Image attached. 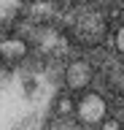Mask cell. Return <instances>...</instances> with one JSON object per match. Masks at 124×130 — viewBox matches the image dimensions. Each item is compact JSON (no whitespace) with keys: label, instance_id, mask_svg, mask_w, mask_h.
<instances>
[{"label":"cell","instance_id":"cell-7","mask_svg":"<svg viewBox=\"0 0 124 130\" xmlns=\"http://www.w3.org/2000/svg\"><path fill=\"white\" fill-rule=\"evenodd\" d=\"M54 130H76V125H73V122H59Z\"/></svg>","mask_w":124,"mask_h":130},{"label":"cell","instance_id":"cell-6","mask_svg":"<svg viewBox=\"0 0 124 130\" xmlns=\"http://www.w3.org/2000/svg\"><path fill=\"white\" fill-rule=\"evenodd\" d=\"M116 49L124 54V24L119 27V32H116Z\"/></svg>","mask_w":124,"mask_h":130},{"label":"cell","instance_id":"cell-2","mask_svg":"<svg viewBox=\"0 0 124 130\" xmlns=\"http://www.w3.org/2000/svg\"><path fill=\"white\" fill-rule=\"evenodd\" d=\"M78 117H81V122H86V125L103 122V117H105V100L100 95H86L81 103H78Z\"/></svg>","mask_w":124,"mask_h":130},{"label":"cell","instance_id":"cell-9","mask_svg":"<svg viewBox=\"0 0 124 130\" xmlns=\"http://www.w3.org/2000/svg\"><path fill=\"white\" fill-rule=\"evenodd\" d=\"M121 130H124V125H121Z\"/></svg>","mask_w":124,"mask_h":130},{"label":"cell","instance_id":"cell-4","mask_svg":"<svg viewBox=\"0 0 124 130\" xmlns=\"http://www.w3.org/2000/svg\"><path fill=\"white\" fill-rule=\"evenodd\" d=\"M0 57L8 60V62H19V60H24V57H27V43H24V41H19V38L0 41Z\"/></svg>","mask_w":124,"mask_h":130},{"label":"cell","instance_id":"cell-1","mask_svg":"<svg viewBox=\"0 0 124 130\" xmlns=\"http://www.w3.org/2000/svg\"><path fill=\"white\" fill-rule=\"evenodd\" d=\"M54 84L30 68H0V130H43Z\"/></svg>","mask_w":124,"mask_h":130},{"label":"cell","instance_id":"cell-10","mask_svg":"<svg viewBox=\"0 0 124 130\" xmlns=\"http://www.w3.org/2000/svg\"><path fill=\"white\" fill-rule=\"evenodd\" d=\"M86 130H89V127H86Z\"/></svg>","mask_w":124,"mask_h":130},{"label":"cell","instance_id":"cell-8","mask_svg":"<svg viewBox=\"0 0 124 130\" xmlns=\"http://www.w3.org/2000/svg\"><path fill=\"white\" fill-rule=\"evenodd\" d=\"M103 130H121V125H116V122H105Z\"/></svg>","mask_w":124,"mask_h":130},{"label":"cell","instance_id":"cell-3","mask_svg":"<svg viewBox=\"0 0 124 130\" xmlns=\"http://www.w3.org/2000/svg\"><path fill=\"white\" fill-rule=\"evenodd\" d=\"M65 81H67L70 89H84L92 81V65L86 62V60H76V62H70L67 71H65Z\"/></svg>","mask_w":124,"mask_h":130},{"label":"cell","instance_id":"cell-5","mask_svg":"<svg viewBox=\"0 0 124 130\" xmlns=\"http://www.w3.org/2000/svg\"><path fill=\"white\" fill-rule=\"evenodd\" d=\"M19 11V3H0V22H6Z\"/></svg>","mask_w":124,"mask_h":130}]
</instances>
